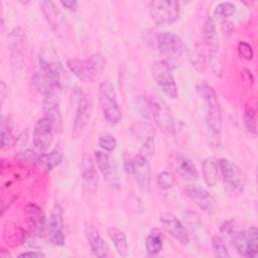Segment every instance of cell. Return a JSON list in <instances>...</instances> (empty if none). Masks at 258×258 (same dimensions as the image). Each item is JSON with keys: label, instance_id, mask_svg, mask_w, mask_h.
Listing matches in <instances>:
<instances>
[{"label": "cell", "instance_id": "6da1fadb", "mask_svg": "<svg viewBox=\"0 0 258 258\" xmlns=\"http://www.w3.org/2000/svg\"><path fill=\"white\" fill-rule=\"evenodd\" d=\"M197 91L204 103L205 121L214 136H219L222 129V110L218 96L214 89L202 81L197 85Z\"/></svg>", "mask_w": 258, "mask_h": 258}, {"label": "cell", "instance_id": "7a4b0ae2", "mask_svg": "<svg viewBox=\"0 0 258 258\" xmlns=\"http://www.w3.org/2000/svg\"><path fill=\"white\" fill-rule=\"evenodd\" d=\"M71 103L74 112L73 136L77 138L83 134L90 121L92 115V102L82 88L75 87L71 94Z\"/></svg>", "mask_w": 258, "mask_h": 258}, {"label": "cell", "instance_id": "3957f363", "mask_svg": "<svg viewBox=\"0 0 258 258\" xmlns=\"http://www.w3.org/2000/svg\"><path fill=\"white\" fill-rule=\"evenodd\" d=\"M99 103L106 121L112 125L119 123L122 119L117 94L110 81H104L99 85Z\"/></svg>", "mask_w": 258, "mask_h": 258}, {"label": "cell", "instance_id": "277c9868", "mask_svg": "<svg viewBox=\"0 0 258 258\" xmlns=\"http://www.w3.org/2000/svg\"><path fill=\"white\" fill-rule=\"evenodd\" d=\"M218 166L223 177L225 190L231 196L242 194L245 187V180L240 167L227 158L219 159Z\"/></svg>", "mask_w": 258, "mask_h": 258}, {"label": "cell", "instance_id": "5b68a950", "mask_svg": "<svg viewBox=\"0 0 258 258\" xmlns=\"http://www.w3.org/2000/svg\"><path fill=\"white\" fill-rule=\"evenodd\" d=\"M154 47L159 51L163 60L167 63L175 61L181 57L183 53V42L181 38L172 32H157Z\"/></svg>", "mask_w": 258, "mask_h": 258}, {"label": "cell", "instance_id": "8992f818", "mask_svg": "<svg viewBox=\"0 0 258 258\" xmlns=\"http://www.w3.org/2000/svg\"><path fill=\"white\" fill-rule=\"evenodd\" d=\"M151 75L156 85L163 94L170 99H176L178 95L177 86L174 81L169 63L165 60H156L151 67Z\"/></svg>", "mask_w": 258, "mask_h": 258}, {"label": "cell", "instance_id": "52a82bcc", "mask_svg": "<svg viewBox=\"0 0 258 258\" xmlns=\"http://www.w3.org/2000/svg\"><path fill=\"white\" fill-rule=\"evenodd\" d=\"M149 15L157 25H170L178 17L179 3L169 0H156L149 3Z\"/></svg>", "mask_w": 258, "mask_h": 258}, {"label": "cell", "instance_id": "ba28073f", "mask_svg": "<svg viewBox=\"0 0 258 258\" xmlns=\"http://www.w3.org/2000/svg\"><path fill=\"white\" fill-rule=\"evenodd\" d=\"M40 7L52 32L58 37H68L71 33L69 23L55 3L52 1H41Z\"/></svg>", "mask_w": 258, "mask_h": 258}, {"label": "cell", "instance_id": "9c48e42d", "mask_svg": "<svg viewBox=\"0 0 258 258\" xmlns=\"http://www.w3.org/2000/svg\"><path fill=\"white\" fill-rule=\"evenodd\" d=\"M152 120L164 134L173 135L175 133V125L166 103L158 98H152Z\"/></svg>", "mask_w": 258, "mask_h": 258}, {"label": "cell", "instance_id": "30bf717a", "mask_svg": "<svg viewBox=\"0 0 258 258\" xmlns=\"http://www.w3.org/2000/svg\"><path fill=\"white\" fill-rule=\"evenodd\" d=\"M53 141V129L50 122L44 116L38 119L33 127L32 132V142L34 147L40 151L44 152L49 149Z\"/></svg>", "mask_w": 258, "mask_h": 258}, {"label": "cell", "instance_id": "8fae6325", "mask_svg": "<svg viewBox=\"0 0 258 258\" xmlns=\"http://www.w3.org/2000/svg\"><path fill=\"white\" fill-rule=\"evenodd\" d=\"M186 196L208 215H213L218 209L215 198L204 187L200 185H189L185 188Z\"/></svg>", "mask_w": 258, "mask_h": 258}, {"label": "cell", "instance_id": "7c38bea8", "mask_svg": "<svg viewBox=\"0 0 258 258\" xmlns=\"http://www.w3.org/2000/svg\"><path fill=\"white\" fill-rule=\"evenodd\" d=\"M81 176H82L83 189L85 195L89 197L95 195L98 189L99 177H98L97 169L95 166V162L93 158L88 154H85L82 158Z\"/></svg>", "mask_w": 258, "mask_h": 258}, {"label": "cell", "instance_id": "4fadbf2b", "mask_svg": "<svg viewBox=\"0 0 258 258\" xmlns=\"http://www.w3.org/2000/svg\"><path fill=\"white\" fill-rule=\"evenodd\" d=\"M63 221L61 208L55 205L51 211L48 221L47 237L51 244L56 246H63L66 243V237L63 235Z\"/></svg>", "mask_w": 258, "mask_h": 258}, {"label": "cell", "instance_id": "5bb4252c", "mask_svg": "<svg viewBox=\"0 0 258 258\" xmlns=\"http://www.w3.org/2000/svg\"><path fill=\"white\" fill-rule=\"evenodd\" d=\"M159 221L165 230L181 245L186 246L189 243V237L182 223L171 213H162L159 216Z\"/></svg>", "mask_w": 258, "mask_h": 258}, {"label": "cell", "instance_id": "9a60e30c", "mask_svg": "<svg viewBox=\"0 0 258 258\" xmlns=\"http://www.w3.org/2000/svg\"><path fill=\"white\" fill-rule=\"evenodd\" d=\"M133 163L134 168L132 175H134L139 189L143 192H148L151 182V169L148 159L139 153L134 157Z\"/></svg>", "mask_w": 258, "mask_h": 258}, {"label": "cell", "instance_id": "2e32d148", "mask_svg": "<svg viewBox=\"0 0 258 258\" xmlns=\"http://www.w3.org/2000/svg\"><path fill=\"white\" fill-rule=\"evenodd\" d=\"M32 83L36 91L44 97L51 95L58 96V93L62 88L53 77H51L47 72L40 68L39 71L33 75Z\"/></svg>", "mask_w": 258, "mask_h": 258}, {"label": "cell", "instance_id": "e0dca14e", "mask_svg": "<svg viewBox=\"0 0 258 258\" xmlns=\"http://www.w3.org/2000/svg\"><path fill=\"white\" fill-rule=\"evenodd\" d=\"M42 111L44 117L50 122L53 131L60 133L62 130V116L56 95L44 97L42 102Z\"/></svg>", "mask_w": 258, "mask_h": 258}, {"label": "cell", "instance_id": "ac0fdd59", "mask_svg": "<svg viewBox=\"0 0 258 258\" xmlns=\"http://www.w3.org/2000/svg\"><path fill=\"white\" fill-rule=\"evenodd\" d=\"M39 68L47 72L51 77H53L56 82L62 87L64 83V71L58 58L51 51L43 52L39 55Z\"/></svg>", "mask_w": 258, "mask_h": 258}, {"label": "cell", "instance_id": "d6986e66", "mask_svg": "<svg viewBox=\"0 0 258 258\" xmlns=\"http://www.w3.org/2000/svg\"><path fill=\"white\" fill-rule=\"evenodd\" d=\"M67 67L70 72L73 73V75L81 82H93L97 77L88 57L85 59H79L75 57L69 58L67 60Z\"/></svg>", "mask_w": 258, "mask_h": 258}, {"label": "cell", "instance_id": "ffe728a7", "mask_svg": "<svg viewBox=\"0 0 258 258\" xmlns=\"http://www.w3.org/2000/svg\"><path fill=\"white\" fill-rule=\"evenodd\" d=\"M95 162L101 171L103 177L106 179V181L112 185L116 186L118 185V177L116 170L113 166L112 159L110 155L107 153V151H101L98 150L95 152Z\"/></svg>", "mask_w": 258, "mask_h": 258}, {"label": "cell", "instance_id": "44dd1931", "mask_svg": "<svg viewBox=\"0 0 258 258\" xmlns=\"http://www.w3.org/2000/svg\"><path fill=\"white\" fill-rule=\"evenodd\" d=\"M85 235L87 238V241L89 243V246L91 248V251L94 256L96 257H108L109 256V250L101 237L99 231L94 225H87L85 229Z\"/></svg>", "mask_w": 258, "mask_h": 258}, {"label": "cell", "instance_id": "7402d4cb", "mask_svg": "<svg viewBox=\"0 0 258 258\" xmlns=\"http://www.w3.org/2000/svg\"><path fill=\"white\" fill-rule=\"evenodd\" d=\"M173 167L181 178L187 181H195L198 179V169L190 159L181 155H175L173 159Z\"/></svg>", "mask_w": 258, "mask_h": 258}, {"label": "cell", "instance_id": "603a6c76", "mask_svg": "<svg viewBox=\"0 0 258 258\" xmlns=\"http://www.w3.org/2000/svg\"><path fill=\"white\" fill-rule=\"evenodd\" d=\"M25 215L32 231L37 234H42L45 228V217L42 210L34 204H29L25 208Z\"/></svg>", "mask_w": 258, "mask_h": 258}, {"label": "cell", "instance_id": "cb8c5ba5", "mask_svg": "<svg viewBox=\"0 0 258 258\" xmlns=\"http://www.w3.org/2000/svg\"><path fill=\"white\" fill-rule=\"evenodd\" d=\"M203 38L210 49V55H217L218 52V33L215 21L212 17H208L202 28Z\"/></svg>", "mask_w": 258, "mask_h": 258}, {"label": "cell", "instance_id": "d4e9b609", "mask_svg": "<svg viewBox=\"0 0 258 258\" xmlns=\"http://www.w3.org/2000/svg\"><path fill=\"white\" fill-rule=\"evenodd\" d=\"M163 242H164V236L162 232L156 228L152 229L147 235L145 240V249L147 254L150 256H154L158 254L163 247Z\"/></svg>", "mask_w": 258, "mask_h": 258}, {"label": "cell", "instance_id": "484cf974", "mask_svg": "<svg viewBox=\"0 0 258 258\" xmlns=\"http://www.w3.org/2000/svg\"><path fill=\"white\" fill-rule=\"evenodd\" d=\"M107 234H108L110 240L112 241L117 253L123 257L127 256L128 255V242H127L125 233L118 228L112 227V228L108 229Z\"/></svg>", "mask_w": 258, "mask_h": 258}, {"label": "cell", "instance_id": "4316f807", "mask_svg": "<svg viewBox=\"0 0 258 258\" xmlns=\"http://www.w3.org/2000/svg\"><path fill=\"white\" fill-rule=\"evenodd\" d=\"M202 172L205 182L209 186H215L219 181V166L218 163L211 157L206 158L202 164Z\"/></svg>", "mask_w": 258, "mask_h": 258}, {"label": "cell", "instance_id": "83f0119b", "mask_svg": "<svg viewBox=\"0 0 258 258\" xmlns=\"http://www.w3.org/2000/svg\"><path fill=\"white\" fill-rule=\"evenodd\" d=\"M61 158H62L61 150L54 149L49 153H42L38 155L37 161L46 171H50L60 163Z\"/></svg>", "mask_w": 258, "mask_h": 258}, {"label": "cell", "instance_id": "f1b7e54d", "mask_svg": "<svg viewBox=\"0 0 258 258\" xmlns=\"http://www.w3.org/2000/svg\"><path fill=\"white\" fill-rule=\"evenodd\" d=\"M13 143L14 137L12 133V123L8 116H4L1 121V148H8L13 145Z\"/></svg>", "mask_w": 258, "mask_h": 258}, {"label": "cell", "instance_id": "f546056e", "mask_svg": "<svg viewBox=\"0 0 258 258\" xmlns=\"http://www.w3.org/2000/svg\"><path fill=\"white\" fill-rule=\"evenodd\" d=\"M248 244V258H255L258 255V231L254 226H251L245 232Z\"/></svg>", "mask_w": 258, "mask_h": 258}, {"label": "cell", "instance_id": "4dcf8cb0", "mask_svg": "<svg viewBox=\"0 0 258 258\" xmlns=\"http://www.w3.org/2000/svg\"><path fill=\"white\" fill-rule=\"evenodd\" d=\"M135 104L140 115H142L144 118L148 120H152V109H153L152 98H147L145 96H138L135 99Z\"/></svg>", "mask_w": 258, "mask_h": 258}, {"label": "cell", "instance_id": "1f68e13d", "mask_svg": "<svg viewBox=\"0 0 258 258\" xmlns=\"http://www.w3.org/2000/svg\"><path fill=\"white\" fill-rule=\"evenodd\" d=\"M131 131L134 136L142 139L143 141L155 136V130L153 126L148 123H135L131 127Z\"/></svg>", "mask_w": 258, "mask_h": 258}, {"label": "cell", "instance_id": "d6a6232c", "mask_svg": "<svg viewBox=\"0 0 258 258\" xmlns=\"http://www.w3.org/2000/svg\"><path fill=\"white\" fill-rule=\"evenodd\" d=\"M243 124L246 131L250 135H256L257 126H256V117L255 113L251 109H246L243 115Z\"/></svg>", "mask_w": 258, "mask_h": 258}, {"label": "cell", "instance_id": "836d02e7", "mask_svg": "<svg viewBox=\"0 0 258 258\" xmlns=\"http://www.w3.org/2000/svg\"><path fill=\"white\" fill-rule=\"evenodd\" d=\"M234 246L237 250V252L242 255L247 257L248 255V244H247V239L245 232H238L234 235Z\"/></svg>", "mask_w": 258, "mask_h": 258}, {"label": "cell", "instance_id": "e575fe53", "mask_svg": "<svg viewBox=\"0 0 258 258\" xmlns=\"http://www.w3.org/2000/svg\"><path fill=\"white\" fill-rule=\"evenodd\" d=\"M98 143H99L100 147L104 151H107V152H112L117 147V140H116V138L112 134H109V133L101 135L99 137Z\"/></svg>", "mask_w": 258, "mask_h": 258}, {"label": "cell", "instance_id": "d590c367", "mask_svg": "<svg viewBox=\"0 0 258 258\" xmlns=\"http://www.w3.org/2000/svg\"><path fill=\"white\" fill-rule=\"evenodd\" d=\"M88 59L90 60L95 74L97 76L101 75L102 72L105 69V66H106V59H105L104 55L102 53L96 52V53H93V54L89 55Z\"/></svg>", "mask_w": 258, "mask_h": 258}, {"label": "cell", "instance_id": "8d00e7d4", "mask_svg": "<svg viewBox=\"0 0 258 258\" xmlns=\"http://www.w3.org/2000/svg\"><path fill=\"white\" fill-rule=\"evenodd\" d=\"M235 12V5L231 2H221L219 3L215 10H214V14L216 17H230L231 15H233Z\"/></svg>", "mask_w": 258, "mask_h": 258}, {"label": "cell", "instance_id": "74e56055", "mask_svg": "<svg viewBox=\"0 0 258 258\" xmlns=\"http://www.w3.org/2000/svg\"><path fill=\"white\" fill-rule=\"evenodd\" d=\"M157 184L161 189H169L174 184V176L171 172L163 170L157 175Z\"/></svg>", "mask_w": 258, "mask_h": 258}, {"label": "cell", "instance_id": "f35d334b", "mask_svg": "<svg viewBox=\"0 0 258 258\" xmlns=\"http://www.w3.org/2000/svg\"><path fill=\"white\" fill-rule=\"evenodd\" d=\"M212 248H213V251L216 256H219V257H230L231 256V254L229 253L223 240L218 236H213Z\"/></svg>", "mask_w": 258, "mask_h": 258}, {"label": "cell", "instance_id": "ab89813d", "mask_svg": "<svg viewBox=\"0 0 258 258\" xmlns=\"http://www.w3.org/2000/svg\"><path fill=\"white\" fill-rule=\"evenodd\" d=\"M237 50H238V53L239 55L242 57V58H245V59H252L253 57V54H254V51H253V48L252 46L246 42V41H240L237 45Z\"/></svg>", "mask_w": 258, "mask_h": 258}, {"label": "cell", "instance_id": "60d3db41", "mask_svg": "<svg viewBox=\"0 0 258 258\" xmlns=\"http://www.w3.org/2000/svg\"><path fill=\"white\" fill-rule=\"evenodd\" d=\"M220 232L223 235H227V236L234 235V233H235V224H234V222L232 220L224 222L222 224L221 228H220Z\"/></svg>", "mask_w": 258, "mask_h": 258}, {"label": "cell", "instance_id": "b9f144b4", "mask_svg": "<svg viewBox=\"0 0 258 258\" xmlns=\"http://www.w3.org/2000/svg\"><path fill=\"white\" fill-rule=\"evenodd\" d=\"M233 28H234V26L231 21H228V20L221 21V30L224 33V35L230 36L233 32Z\"/></svg>", "mask_w": 258, "mask_h": 258}, {"label": "cell", "instance_id": "7bdbcfd3", "mask_svg": "<svg viewBox=\"0 0 258 258\" xmlns=\"http://www.w3.org/2000/svg\"><path fill=\"white\" fill-rule=\"evenodd\" d=\"M59 3H60V5H61L64 9H67V10H69V11H71V12H75V11H77V9H78V2L75 1V0L60 1Z\"/></svg>", "mask_w": 258, "mask_h": 258}, {"label": "cell", "instance_id": "ee69618b", "mask_svg": "<svg viewBox=\"0 0 258 258\" xmlns=\"http://www.w3.org/2000/svg\"><path fill=\"white\" fill-rule=\"evenodd\" d=\"M124 170L128 174H133V168H134V163L133 160L130 157H124V162H123Z\"/></svg>", "mask_w": 258, "mask_h": 258}, {"label": "cell", "instance_id": "f6af8a7d", "mask_svg": "<svg viewBox=\"0 0 258 258\" xmlns=\"http://www.w3.org/2000/svg\"><path fill=\"white\" fill-rule=\"evenodd\" d=\"M45 255L41 252H36V251H25L20 254H18V257H34V258H40L44 257Z\"/></svg>", "mask_w": 258, "mask_h": 258}]
</instances>
